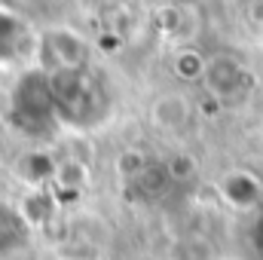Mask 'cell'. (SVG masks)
Listing matches in <instances>:
<instances>
[{
  "mask_svg": "<svg viewBox=\"0 0 263 260\" xmlns=\"http://www.w3.org/2000/svg\"><path fill=\"white\" fill-rule=\"evenodd\" d=\"M52 86V104H55V120L70 129H92L107 107L104 89L98 77L89 67H73V70H55L49 73Z\"/></svg>",
  "mask_w": 263,
  "mask_h": 260,
  "instance_id": "1",
  "label": "cell"
},
{
  "mask_svg": "<svg viewBox=\"0 0 263 260\" xmlns=\"http://www.w3.org/2000/svg\"><path fill=\"white\" fill-rule=\"evenodd\" d=\"M12 117L25 129H43L49 123H59L46 70H31L18 80V86L12 92Z\"/></svg>",
  "mask_w": 263,
  "mask_h": 260,
  "instance_id": "2",
  "label": "cell"
},
{
  "mask_svg": "<svg viewBox=\"0 0 263 260\" xmlns=\"http://www.w3.org/2000/svg\"><path fill=\"white\" fill-rule=\"evenodd\" d=\"M40 62L46 73H55V70H73V67H86L89 62V46L80 34L59 28V31H49L40 43Z\"/></svg>",
  "mask_w": 263,
  "mask_h": 260,
  "instance_id": "3",
  "label": "cell"
},
{
  "mask_svg": "<svg viewBox=\"0 0 263 260\" xmlns=\"http://www.w3.org/2000/svg\"><path fill=\"white\" fill-rule=\"evenodd\" d=\"M220 199L233 211H257L263 208V181L251 169H233L217 181Z\"/></svg>",
  "mask_w": 263,
  "mask_h": 260,
  "instance_id": "4",
  "label": "cell"
},
{
  "mask_svg": "<svg viewBox=\"0 0 263 260\" xmlns=\"http://www.w3.org/2000/svg\"><path fill=\"white\" fill-rule=\"evenodd\" d=\"M202 80L208 86L211 95L217 98H233V95H242L245 86H248V70L242 62H236L233 55H214L205 62L202 70Z\"/></svg>",
  "mask_w": 263,
  "mask_h": 260,
  "instance_id": "5",
  "label": "cell"
},
{
  "mask_svg": "<svg viewBox=\"0 0 263 260\" xmlns=\"http://www.w3.org/2000/svg\"><path fill=\"white\" fill-rule=\"evenodd\" d=\"M150 120H153L156 129L165 132V135H184L193 126V104L181 92H165V95H159L153 101Z\"/></svg>",
  "mask_w": 263,
  "mask_h": 260,
  "instance_id": "6",
  "label": "cell"
},
{
  "mask_svg": "<svg viewBox=\"0 0 263 260\" xmlns=\"http://www.w3.org/2000/svg\"><path fill=\"white\" fill-rule=\"evenodd\" d=\"M28 236H31L28 217L18 208L0 202V257H9V254L22 251L28 245Z\"/></svg>",
  "mask_w": 263,
  "mask_h": 260,
  "instance_id": "7",
  "label": "cell"
},
{
  "mask_svg": "<svg viewBox=\"0 0 263 260\" xmlns=\"http://www.w3.org/2000/svg\"><path fill=\"white\" fill-rule=\"evenodd\" d=\"M202 70H205V59L193 52V49H184L175 55V73L184 77V80H202Z\"/></svg>",
  "mask_w": 263,
  "mask_h": 260,
  "instance_id": "8",
  "label": "cell"
},
{
  "mask_svg": "<svg viewBox=\"0 0 263 260\" xmlns=\"http://www.w3.org/2000/svg\"><path fill=\"white\" fill-rule=\"evenodd\" d=\"M162 169H165L168 181H184V178L196 175V159H190V156H172Z\"/></svg>",
  "mask_w": 263,
  "mask_h": 260,
  "instance_id": "9",
  "label": "cell"
},
{
  "mask_svg": "<svg viewBox=\"0 0 263 260\" xmlns=\"http://www.w3.org/2000/svg\"><path fill=\"white\" fill-rule=\"evenodd\" d=\"M254 245H257V251L263 257V211L257 214V224H254Z\"/></svg>",
  "mask_w": 263,
  "mask_h": 260,
  "instance_id": "10",
  "label": "cell"
}]
</instances>
